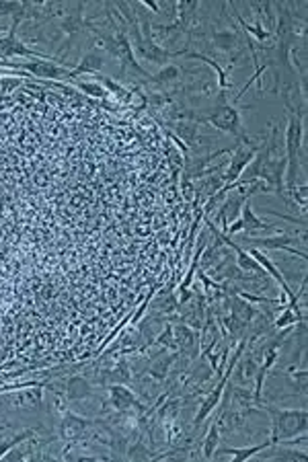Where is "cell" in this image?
Returning <instances> with one entry per match:
<instances>
[{
  "mask_svg": "<svg viewBox=\"0 0 308 462\" xmlns=\"http://www.w3.org/2000/svg\"><path fill=\"white\" fill-rule=\"evenodd\" d=\"M271 419V444H280L286 440H294L307 434L308 415L307 409H278L269 405H261Z\"/></svg>",
  "mask_w": 308,
  "mask_h": 462,
  "instance_id": "6da1fadb",
  "label": "cell"
},
{
  "mask_svg": "<svg viewBox=\"0 0 308 462\" xmlns=\"http://www.w3.org/2000/svg\"><path fill=\"white\" fill-rule=\"evenodd\" d=\"M199 123H208V125H214L218 132H224L228 136H235L239 140V144H245V146H253V140L248 138L245 125H243V117L241 112L235 107V105H222V107H216L212 112H208L203 117H199Z\"/></svg>",
  "mask_w": 308,
  "mask_h": 462,
  "instance_id": "7a4b0ae2",
  "label": "cell"
},
{
  "mask_svg": "<svg viewBox=\"0 0 308 462\" xmlns=\"http://www.w3.org/2000/svg\"><path fill=\"white\" fill-rule=\"evenodd\" d=\"M93 425H95L93 419L78 417V415H74L72 411L64 409V411H62L58 432H60V438L64 442H78V440H82V438H89V432H91Z\"/></svg>",
  "mask_w": 308,
  "mask_h": 462,
  "instance_id": "3957f363",
  "label": "cell"
},
{
  "mask_svg": "<svg viewBox=\"0 0 308 462\" xmlns=\"http://www.w3.org/2000/svg\"><path fill=\"white\" fill-rule=\"evenodd\" d=\"M245 240L253 247H263L267 251H288L292 255H298L307 261V251H300L296 249L298 240L290 234H286L284 231H280L273 236H245Z\"/></svg>",
  "mask_w": 308,
  "mask_h": 462,
  "instance_id": "277c9868",
  "label": "cell"
},
{
  "mask_svg": "<svg viewBox=\"0 0 308 462\" xmlns=\"http://www.w3.org/2000/svg\"><path fill=\"white\" fill-rule=\"evenodd\" d=\"M12 68H25L31 74L39 76V78H52V80H60V78H74L72 70L64 68L60 64H56L54 60H39L33 58L23 64H10Z\"/></svg>",
  "mask_w": 308,
  "mask_h": 462,
  "instance_id": "5b68a950",
  "label": "cell"
},
{
  "mask_svg": "<svg viewBox=\"0 0 308 462\" xmlns=\"http://www.w3.org/2000/svg\"><path fill=\"white\" fill-rule=\"evenodd\" d=\"M235 193H228L226 197H224V202L218 206V222L222 224V232L226 234V229L235 222V220H239L241 218V210H243V206H245V202L248 197H245L239 189H233Z\"/></svg>",
  "mask_w": 308,
  "mask_h": 462,
  "instance_id": "8992f818",
  "label": "cell"
},
{
  "mask_svg": "<svg viewBox=\"0 0 308 462\" xmlns=\"http://www.w3.org/2000/svg\"><path fill=\"white\" fill-rule=\"evenodd\" d=\"M259 359L251 353V349H246V355L243 353L239 357V362L235 364L233 368V374H230V380L233 384H239V387H248L251 382H255V376H257V370H259Z\"/></svg>",
  "mask_w": 308,
  "mask_h": 462,
  "instance_id": "52a82bcc",
  "label": "cell"
},
{
  "mask_svg": "<svg viewBox=\"0 0 308 462\" xmlns=\"http://www.w3.org/2000/svg\"><path fill=\"white\" fill-rule=\"evenodd\" d=\"M95 397V387L84 376H70L68 382H64V399L66 403H78Z\"/></svg>",
  "mask_w": 308,
  "mask_h": 462,
  "instance_id": "ba28073f",
  "label": "cell"
},
{
  "mask_svg": "<svg viewBox=\"0 0 308 462\" xmlns=\"http://www.w3.org/2000/svg\"><path fill=\"white\" fill-rule=\"evenodd\" d=\"M241 35L243 33H239L237 29H222V31L212 33L210 44L218 54H239V50L243 48Z\"/></svg>",
  "mask_w": 308,
  "mask_h": 462,
  "instance_id": "9c48e42d",
  "label": "cell"
},
{
  "mask_svg": "<svg viewBox=\"0 0 308 462\" xmlns=\"http://www.w3.org/2000/svg\"><path fill=\"white\" fill-rule=\"evenodd\" d=\"M175 359H177V351H173V353H167V351L156 353V355L150 359V366L146 368L148 378H150L152 382H156V384L165 382V380L169 378L171 368L175 366Z\"/></svg>",
  "mask_w": 308,
  "mask_h": 462,
  "instance_id": "30bf717a",
  "label": "cell"
},
{
  "mask_svg": "<svg viewBox=\"0 0 308 462\" xmlns=\"http://www.w3.org/2000/svg\"><path fill=\"white\" fill-rule=\"evenodd\" d=\"M109 403L116 411H144L146 407L138 403L136 395L125 387V384H111L109 387Z\"/></svg>",
  "mask_w": 308,
  "mask_h": 462,
  "instance_id": "8fae6325",
  "label": "cell"
},
{
  "mask_svg": "<svg viewBox=\"0 0 308 462\" xmlns=\"http://www.w3.org/2000/svg\"><path fill=\"white\" fill-rule=\"evenodd\" d=\"M271 446V442H261V444H255V446H246V448H230V446H218L214 450V456H230L235 462H245L253 456H257L259 452L267 450Z\"/></svg>",
  "mask_w": 308,
  "mask_h": 462,
  "instance_id": "7c38bea8",
  "label": "cell"
},
{
  "mask_svg": "<svg viewBox=\"0 0 308 462\" xmlns=\"http://www.w3.org/2000/svg\"><path fill=\"white\" fill-rule=\"evenodd\" d=\"M241 220H243V226H245V231L243 232H246V236H255V234H259V232L263 231H275L271 224H265L263 220H259V216L253 212L248 199H246L243 210H241Z\"/></svg>",
  "mask_w": 308,
  "mask_h": 462,
  "instance_id": "4fadbf2b",
  "label": "cell"
},
{
  "mask_svg": "<svg viewBox=\"0 0 308 462\" xmlns=\"http://www.w3.org/2000/svg\"><path fill=\"white\" fill-rule=\"evenodd\" d=\"M105 54H99V52H87L80 62L74 66V70H72V74H74V78L78 76V74H84V72H91V74H99L101 70H103V66H105Z\"/></svg>",
  "mask_w": 308,
  "mask_h": 462,
  "instance_id": "5bb4252c",
  "label": "cell"
},
{
  "mask_svg": "<svg viewBox=\"0 0 308 462\" xmlns=\"http://www.w3.org/2000/svg\"><path fill=\"white\" fill-rule=\"evenodd\" d=\"M171 127H173V132L175 134H179L181 138V142L187 144V148L195 142V138L201 134L199 132V125H197V121H191V119H179V121H171Z\"/></svg>",
  "mask_w": 308,
  "mask_h": 462,
  "instance_id": "9a60e30c",
  "label": "cell"
},
{
  "mask_svg": "<svg viewBox=\"0 0 308 462\" xmlns=\"http://www.w3.org/2000/svg\"><path fill=\"white\" fill-rule=\"evenodd\" d=\"M300 321H307V317H305V312L302 310H296V308H292V306H284V312L278 317V319H273V323H271V327L273 329H286V327H292V325H296V323H300Z\"/></svg>",
  "mask_w": 308,
  "mask_h": 462,
  "instance_id": "2e32d148",
  "label": "cell"
},
{
  "mask_svg": "<svg viewBox=\"0 0 308 462\" xmlns=\"http://www.w3.org/2000/svg\"><path fill=\"white\" fill-rule=\"evenodd\" d=\"M179 76H181V68L175 66V64H167V66L161 68L158 74L150 76V82H154V85H177Z\"/></svg>",
  "mask_w": 308,
  "mask_h": 462,
  "instance_id": "e0dca14e",
  "label": "cell"
},
{
  "mask_svg": "<svg viewBox=\"0 0 308 462\" xmlns=\"http://www.w3.org/2000/svg\"><path fill=\"white\" fill-rule=\"evenodd\" d=\"M218 444H220V432H218V425L214 421V425H210V429H208V434H206V438L201 442V456L206 461L214 459V450L218 448Z\"/></svg>",
  "mask_w": 308,
  "mask_h": 462,
  "instance_id": "ac0fdd59",
  "label": "cell"
},
{
  "mask_svg": "<svg viewBox=\"0 0 308 462\" xmlns=\"http://www.w3.org/2000/svg\"><path fill=\"white\" fill-rule=\"evenodd\" d=\"M35 436V429H27V432H23V434H19V436H15V438H10V440H2L0 442V459H4V454L8 452V450H12L17 444H21V442H25L27 438H33Z\"/></svg>",
  "mask_w": 308,
  "mask_h": 462,
  "instance_id": "d6986e66",
  "label": "cell"
},
{
  "mask_svg": "<svg viewBox=\"0 0 308 462\" xmlns=\"http://www.w3.org/2000/svg\"><path fill=\"white\" fill-rule=\"evenodd\" d=\"M127 459H132V461H148L150 452H148V448L142 442H136L134 446H127Z\"/></svg>",
  "mask_w": 308,
  "mask_h": 462,
  "instance_id": "ffe728a7",
  "label": "cell"
},
{
  "mask_svg": "<svg viewBox=\"0 0 308 462\" xmlns=\"http://www.w3.org/2000/svg\"><path fill=\"white\" fill-rule=\"evenodd\" d=\"M76 85H78L80 91H84V93H89L93 97H105V89L101 85H97V82H82V80H78Z\"/></svg>",
  "mask_w": 308,
  "mask_h": 462,
  "instance_id": "44dd1931",
  "label": "cell"
},
{
  "mask_svg": "<svg viewBox=\"0 0 308 462\" xmlns=\"http://www.w3.org/2000/svg\"><path fill=\"white\" fill-rule=\"evenodd\" d=\"M97 76H99V74H97ZM99 80H101V82H103V85H105V87L109 89V91H114V93H116L118 97H127V91H125L123 87H120V85H118L116 80H111L109 76H99Z\"/></svg>",
  "mask_w": 308,
  "mask_h": 462,
  "instance_id": "7402d4cb",
  "label": "cell"
},
{
  "mask_svg": "<svg viewBox=\"0 0 308 462\" xmlns=\"http://www.w3.org/2000/svg\"><path fill=\"white\" fill-rule=\"evenodd\" d=\"M21 4L23 2H0V15H15L21 10Z\"/></svg>",
  "mask_w": 308,
  "mask_h": 462,
  "instance_id": "603a6c76",
  "label": "cell"
},
{
  "mask_svg": "<svg viewBox=\"0 0 308 462\" xmlns=\"http://www.w3.org/2000/svg\"><path fill=\"white\" fill-rule=\"evenodd\" d=\"M245 231V226H243V220L239 218V220H235L228 229H226V234L230 236V234H241V232Z\"/></svg>",
  "mask_w": 308,
  "mask_h": 462,
  "instance_id": "cb8c5ba5",
  "label": "cell"
}]
</instances>
